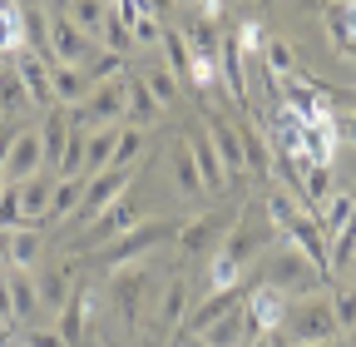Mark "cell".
Returning a JSON list of instances; mask_svg holds the SVG:
<instances>
[{"label":"cell","mask_w":356,"mask_h":347,"mask_svg":"<svg viewBox=\"0 0 356 347\" xmlns=\"http://www.w3.org/2000/svg\"><path fill=\"white\" fill-rule=\"evenodd\" d=\"M238 50H262V25H257V20L238 30Z\"/></svg>","instance_id":"cell-46"},{"label":"cell","mask_w":356,"mask_h":347,"mask_svg":"<svg viewBox=\"0 0 356 347\" xmlns=\"http://www.w3.org/2000/svg\"><path fill=\"white\" fill-rule=\"evenodd\" d=\"M188 347H203V342H198V337H193V342H188Z\"/></svg>","instance_id":"cell-52"},{"label":"cell","mask_w":356,"mask_h":347,"mask_svg":"<svg viewBox=\"0 0 356 347\" xmlns=\"http://www.w3.org/2000/svg\"><path fill=\"white\" fill-rule=\"evenodd\" d=\"M89 308H95V298H89V288H74L70 293V302L60 308V337L70 342V347H84V337H89Z\"/></svg>","instance_id":"cell-19"},{"label":"cell","mask_w":356,"mask_h":347,"mask_svg":"<svg viewBox=\"0 0 356 347\" xmlns=\"http://www.w3.org/2000/svg\"><path fill=\"white\" fill-rule=\"evenodd\" d=\"M40 164H44L40 129H20V134H15V149H10V159H6V174H0V179H6V184H25V179H35V174H40Z\"/></svg>","instance_id":"cell-15"},{"label":"cell","mask_w":356,"mask_h":347,"mask_svg":"<svg viewBox=\"0 0 356 347\" xmlns=\"http://www.w3.org/2000/svg\"><path fill=\"white\" fill-rule=\"evenodd\" d=\"M139 213H144V208H139V194H134V184H129V189H124L104 213H99V219H89V224H84V238H74L70 248H74V253H95V248L114 243L119 233H129L134 224H144Z\"/></svg>","instance_id":"cell-3"},{"label":"cell","mask_w":356,"mask_h":347,"mask_svg":"<svg viewBox=\"0 0 356 347\" xmlns=\"http://www.w3.org/2000/svg\"><path fill=\"white\" fill-rule=\"evenodd\" d=\"M332 313H337V327L341 332H356V288H332Z\"/></svg>","instance_id":"cell-41"},{"label":"cell","mask_w":356,"mask_h":347,"mask_svg":"<svg viewBox=\"0 0 356 347\" xmlns=\"http://www.w3.org/2000/svg\"><path fill=\"white\" fill-rule=\"evenodd\" d=\"M20 10H44V0H15Z\"/></svg>","instance_id":"cell-50"},{"label":"cell","mask_w":356,"mask_h":347,"mask_svg":"<svg viewBox=\"0 0 356 347\" xmlns=\"http://www.w3.org/2000/svg\"><path fill=\"white\" fill-rule=\"evenodd\" d=\"M317 347H332V342H317Z\"/></svg>","instance_id":"cell-54"},{"label":"cell","mask_w":356,"mask_h":347,"mask_svg":"<svg viewBox=\"0 0 356 347\" xmlns=\"http://www.w3.org/2000/svg\"><path fill=\"white\" fill-rule=\"evenodd\" d=\"M322 20H327V35H332V50L351 60L356 55V6L351 0H327Z\"/></svg>","instance_id":"cell-17"},{"label":"cell","mask_w":356,"mask_h":347,"mask_svg":"<svg viewBox=\"0 0 356 347\" xmlns=\"http://www.w3.org/2000/svg\"><path fill=\"white\" fill-rule=\"evenodd\" d=\"M139 79H144V90L159 100V109H173V105H178V95H184V84H178V79H173V70H163V65L139 70Z\"/></svg>","instance_id":"cell-35"},{"label":"cell","mask_w":356,"mask_h":347,"mask_svg":"<svg viewBox=\"0 0 356 347\" xmlns=\"http://www.w3.org/2000/svg\"><path fill=\"white\" fill-rule=\"evenodd\" d=\"M178 35H184V45H188V55H193V60H218V40H222V30H218L213 20L193 15Z\"/></svg>","instance_id":"cell-27"},{"label":"cell","mask_w":356,"mask_h":347,"mask_svg":"<svg viewBox=\"0 0 356 347\" xmlns=\"http://www.w3.org/2000/svg\"><path fill=\"white\" fill-rule=\"evenodd\" d=\"M40 253H44V238H40L35 229H15V233H10V268L35 273V268H40Z\"/></svg>","instance_id":"cell-33"},{"label":"cell","mask_w":356,"mask_h":347,"mask_svg":"<svg viewBox=\"0 0 356 347\" xmlns=\"http://www.w3.org/2000/svg\"><path fill=\"white\" fill-rule=\"evenodd\" d=\"M287 302H292V298H287L282 288H273V283L262 278V283L248 288L243 308H248V318L257 323V332L267 337V332H282V323H287Z\"/></svg>","instance_id":"cell-9"},{"label":"cell","mask_w":356,"mask_h":347,"mask_svg":"<svg viewBox=\"0 0 356 347\" xmlns=\"http://www.w3.org/2000/svg\"><path fill=\"white\" fill-rule=\"evenodd\" d=\"M44 50H50V60L55 65H89V50H95V45H89V35L60 10V15H50V45H44Z\"/></svg>","instance_id":"cell-10"},{"label":"cell","mask_w":356,"mask_h":347,"mask_svg":"<svg viewBox=\"0 0 356 347\" xmlns=\"http://www.w3.org/2000/svg\"><path fill=\"white\" fill-rule=\"evenodd\" d=\"M129 35H134V50H154V45H163V25L154 20V15H139L129 25Z\"/></svg>","instance_id":"cell-42"},{"label":"cell","mask_w":356,"mask_h":347,"mask_svg":"<svg viewBox=\"0 0 356 347\" xmlns=\"http://www.w3.org/2000/svg\"><path fill=\"white\" fill-rule=\"evenodd\" d=\"M351 6H356V0H351Z\"/></svg>","instance_id":"cell-56"},{"label":"cell","mask_w":356,"mask_h":347,"mask_svg":"<svg viewBox=\"0 0 356 347\" xmlns=\"http://www.w3.org/2000/svg\"><path fill=\"white\" fill-rule=\"evenodd\" d=\"M10 268V233H0V273Z\"/></svg>","instance_id":"cell-49"},{"label":"cell","mask_w":356,"mask_h":347,"mask_svg":"<svg viewBox=\"0 0 356 347\" xmlns=\"http://www.w3.org/2000/svg\"><path fill=\"white\" fill-rule=\"evenodd\" d=\"M50 90H55V105L74 109L89 100V90H95V79H89L79 65H50Z\"/></svg>","instance_id":"cell-20"},{"label":"cell","mask_w":356,"mask_h":347,"mask_svg":"<svg viewBox=\"0 0 356 347\" xmlns=\"http://www.w3.org/2000/svg\"><path fill=\"white\" fill-rule=\"evenodd\" d=\"M15 134H20L15 124H6V129H0V174H6V159H10V149H15Z\"/></svg>","instance_id":"cell-47"},{"label":"cell","mask_w":356,"mask_h":347,"mask_svg":"<svg viewBox=\"0 0 356 347\" xmlns=\"http://www.w3.org/2000/svg\"><path fill=\"white\" fill-rule=\"evenodd\" d=\"M208 139L218 149V164L222 174H228V189L248 184V159H243V139H238V124L233 119H222V114H208Z\"/></svg>","instance_id":"cell-8"},{"label":"cell","mask_w":356,"mask_h":347,"mask_svg":"<svg viewBox=\"0 0 356 347\" xmlns=\"http://www.w3.org/2000/svg\"><path fill=\"white\" fill-rule=\"evenodd\" d=\"M35 293L44 308H65L70 293H74V263H60V268H35Z\"/></svg>","instance_id":"cell-22"},{"label":"cell","mask_w":356,"mask_h":347,"mask_svg":"<svg viewBox=\"0 0 356 347\" xmlns=\"http://www.w3.org/2000/svg\"><path fill=\"white\" fill-rule=\"evenodd\" d=\"M173 179H178V199H188V203L203 199V179H198V164H193L188 134H178V139H173Z\"/></svg>","instance_id":"cell-24"},{"label":"cell","mask_w":356,"mask_h":347,"mask_svg":"<svg viewBox=\"0 0 356 347\" xmlns=\"http://www.w3.org/2000/svg\"><path fill=\"white\" fill-rule=\"evenodd\" d=\"M0 323H15V298H10V278L0 273Z\"/></svg>","instance_id":"cell-45"},{"label":"cell","mask_w":356,"mask_h":347,"mask_svg":"<svg viewBox=\"0 0 356 347\" xmlns=\"http://www.w3.org/2000/svg\"><path fill=\"white\" fill-rule=\"evenodd\" d=\"M30 109H35V105H30V95H25V84H20L15 65H6V70H0V114L15 124V119H25Z\"/></svg>","instance_id":"cell-29"},{"label":"cell","mask_w":356,"mask_h":347,"mask_svg":"<svg viewBox=\"0 0 356 347\" xmlns=\"http://www.w3.org/2000/svg\"><path fill=\"white\" fill-rule=\"evenodd\" d=\"M188 302H193V288H188V278L184 273H173L159 293H154V337H168V332H178V327H184L188 323Z\"/></svg>","instance_id":"cell-6"},{"label":"cell","mask_w":356,"mask_h":347,"mask_svg":"<svg viewBox=\"0 0 356 347\" xmlns=\"http://www.w3.org/2000/svg\"><path fill=\"white\" fill-rule=\"evenodd\" d=\"M163 55H168L173 79L193 90V55H188V45H184V35H178V30H163Z\"/></svg>","instance_id":"cell-36"},{"label":"cell","mask_w":356,"mask_h":347,"mask_svg":"<svg viewBox=\"0 0 356 347\" xmlns=\"http://www.w3.org/2000/svg\"><path fill=\"white\" fill-rule=\"evenodd\" d=\"M20 50H30L25 45V10L15 6V0H0V55H20Z\"/></svg>","instance_id":"cell-28"},{"label":"cell","mask_w":356,"mask_h":347,"mask_svg":"<svg viewBox=\"0 0 356 347\" xmlns=\"http://www.w3.org/2000/svg\"><path fill=\"white\" fill-rule=\"evenodd\" d=\"M50 189H55V174H35L25 184H10L15 203H20V229H40L44 213H50Z\"/></svg>","instance_id":"cell-13"},{"label":"cell","mask_w":356,"mask_h":347,"mask_svg":"<svg viewBox=\"0 0 356 347\" xmlns=\"http://www.w3.org/2000/svg\"><path fill=\"white\" fill-rule=\"evenodd\" d=\"M332 194H337V189H332V164H307V169H302V199H297V203L317 219L322 203H327Z\"/></svg>","instance_id":"cell-26"},{"label":"cell","mask_w":356,"mask_h":347,"mask_svg":"<svg viewBox=\"0 0 356 347\" xmlns=\"http://www.w3.org/2000/svg\"><path fill=\"white\" fill-rule=\"evenodd\" d=\"M154 278L144 263H129V268H114L109 278V298H114V313L124 318V327H139L144 323V298H149Z\"/></svg>","instance_id":"cell-5"},{"label":"cell","mask_w":356,"mask_h":347,"mask_svg":"<svg viewBox=\"0 0 356 347\" xmlns=\"http://www.w3.org/2000/svg\"><path fill=\"white\" fill-rule=\"evenodd\" d=\"M0 70H6V55H0Z\"/></svg>","instance_id":"cell-53"},{"label":"cell","mask_w":356,"mask_h":347,"mask_svg":"<svg viewBox=\"0 0 356 347\" xmlns=\"http://www.w3.org/2000/svg\"><path fill=\"white\" fill-rule=\"evenodd\" d=\"M238 139H243V159H248V179H273V144L257 134L252 119H238Z\"/></svg>","instance_id":"cell-23"},{"label":"cell","mask_w":356,"mask_h":347,"mask_svg":"<svg viewBox=\"0 0 356 347\" xmlns=\"http://www.w3.org/2000/svg\"><path fill=\"white\" fill-rule=\"evenodd\" d=\"M273 238H277V229L267 224V213H262L257 203H248V208L238 213V224H233V233H228V238L218 243V253H228V258H233L238 268H248L252 258H257V253H262L267 243H273Z\"/></svg>","instance_id":"cell-4"},{"label":"cell","mask_w":356,"mask_h":347,"mask_svg":"<svg viewBox=\"0 0 356 347\" xmlns=\"http://www.w3.org/2000/svg\"><path fill=\"white\" fill-rule=\"evenodd\" d=\"M154 119H159V100L144 90V79H139V75H129V109H124V124L149 129Z\"/></svg>","instance_id":"cell-31"},{"label":"cell","mask_w":356,"mask_h":347,"mask_svg":"<svg viewBox=\"0 0 356 347\" xmlns=\"http://www.w3.org/2000/svg\"><path fill=\"white\" fill-rule=\"evenodd\" d=\"M188 149H193V164H198L203 194H228V174H222V164H218V149L208 139V129L203 134H188Z\"/></svg>","instance_id":"cell-21"},{"label":"cell","mask_w":356,"mask_h":347,"mask_svg":"<svg viewBox=\"0 0 356 347\" xmlns=\"http://www.w3.org/2000/svg\"><path fill=\"white\" fill-rule=\"evenodd\" d=\"M218 229H222V213H203V219H188V224H178V248H184L188 258H198V253H208L213 248V238H218Z\"/></svg>","instance_id":"cell-25"},{"label":"cell","mask_w":356,"mask_h":347,"mask_svg":"<svg viewBox=\"0 0 356 347\" xmlns=\"http://www.w3.org/2000/svg\"><path fill=\"white\" fill-rule=\"evenodd\" d=\"M144 144H149V134H144V129L124 124V134H119V149H114V164H119V169H134V164L144 159ZM114 164H109V169H114Z\"/></svg>","instance_id":"cell-39"},{"label":"cell","mask_w":356,"mask_h":347,"mask_svg":"<svg viewBox=\"0 0 356 347\" xmlns=\"http://www.w3.org/2000/svg\"><path fill=\"white\" fill-rule=\"evenodd\" d=\"M0 347H15V337H10V327L0 323Z\"/></svg>","instance_id":"cell-51"},{"label":"cell","mask_w":356,"mask_h":347,"mask_svg":"<svg viewBox=\"0 0 356 347\" xmlns=\"http://www.w3.org/2000/svg\"><path fill=\"white\" fill-rule=\"evenodd\" d=\"M262 65L273 70L277 79H287V75H297V70H302V65H297V55H292V45H287L282 35H273V40H262Z\"/></svg>","instance_id":"cell-37"},{"label":"cell","mask_w":356,"mask_h":347,"mask_svg":"<svg viewBox=\"0 0 356 347\" xmlns=\"http://www.w3.org/2000/svg\"><path fill=\"white\" fill-rule=\"evenodd\" d=\"M10 278V298H15V323H30L40 313V293H35V273H20V268H6Z\"/></svg>","instance_id":"cell-34"},{"label":"cell","mask_w":356,"mask_h":347,"mask_svg":"<svg viewBox=\"0 0 356 347\" xmlns=\"http://www.w3.org/2000/svg\"><path fill=\"white\" fill-rule=\"evenodd\" d=\"M218 79L238 105H248V75H243V50H238V35H222L218 40Z\"/></svg>","instance_id":"cell-18"},{"label":"cell","mask_w":356,"mask_h":347,"mask_svg":"<svg viewBox=\"0 0 356 347\" xmlns=\"http://www.w3.org/2000/svg\"><path fill=\"white\" fill-rule=\"evenodd\" d=\"M104 6H114V0H104Z\"/></svg>","instance_id":"cell-55"},{"label":"cell","mask_w":356,"mask_h":347,"mask_svg":"<svg viewBox=\"0 0 356 347\" xmlns=\"http://www.w3.org/2000/svg\"><path fill=\"white\" fill-rule=\"evenodd\" d=\"M84 184H89V179H55V189H50V213H44V224L74 219V208H79V199H84Z\"/></svg>","instance_id":"cell-30"},{"label":"cell","mask_w":356,"mask_h":347,"mask_svg":"<svg viewBox=\"0 0 356 347\" xmlns=\"http://www.w3.org/2000/svg\"><path fill=\"white\" fill-rule=\"evenodd\" d=\"M351 203H356V189H337L327 203H322V213H317V224H322V233H327V243L346 229V219H351Z\"/></svg>","instance_id":"cell-32"},{"label":"cell","mask_w":356,"mask_h":347,"mask_svg":"<svg viewBox=\"0 0 356 347\" xmlns=\"http://www.w3.org/2000/svg\"><path fill=\"white\" fill-rule=\"evenodd\" d=\"M257 337H262V332H257V323L248 318L243 302H238V308H228L213 327H203V332H198V342H203V347H252Z\"/></svg>","instance_id":"cell-11"},{"label":"cell","mask_w":356,"mask_h":347,"mask_svg":"<svg viewBox=\"0 0 356 347\" xmlns=\"http://www.w3.org/2000/svg\"><path fill=\"white\" fill-rule=\"evenodd\" d=\"M134 169H139V164H134ZM134 169H104V174H95V179H89L84 184V199H79V208H74V224H89V219H99V213L134 184Z\"/></svg>","instance_id":"cell-7"},{"label":"cell","mask_w":356,"mask_h":347,"mask_svg":"<svg viewBox=\"0 0 356 347\" xmlns=\"http://www.w3.org/2000/svg\"><path fill=\"white\" fill-rule=\"evenodd\" d=\"M15 75L25 84V95L35 109H55V90H50V60H44L40 50H20L15 55Z\"/></svg>","instance_id":"cell-12"},{"label":"cell","mask_w":356,"mask_h":347,"mask_svg":"<svg viewBox=\"0 0 356 347\" xmlns=\"http://www.w3.org/2000/svg\"><path fill=\"white\" fill-rule=\"evenodd\" d=\"M84 35H99L104 30V15H109V6H104V0H70V10H65Z\"/></svg>","instance_id":"cell-38"},{"label":"cell","mask_w":356,"mask_h":347,"mask_svg":"<svg viewBox=\"0 0 356 347\" xmlns=\"http://www.w3.org/2000/svg\"><path fill=\"white\" fill-rule=\"evenodd\" d=\"M134 6H139V10H144V15H154V20H159V25H163V20H168V15H173V6H178V0H134Z\"/></svg>","instance_id":"cell-44"},{"label":"cell","mask_w":356,"mask_h":347,"mask_svg":"<svg viewBox=\"0 0 356 347\" xmlns=\"http://www.w3.org/2000/svg\"><path fill=\"white\" fill-rule=\"evenodd\" d=\"M178 233V219H149V224H134L129 233H119L114 243H104V248H95L89 258H95L99 268H129V263H144V258L163 243V238H173Z\"/></svg>","instance_id":"cell-1"},{"label":"cell","mask_w":356,"mask_h":347,"mask_svg":"<svg viewBox=\"0 0 356 347\" xmlns=\"http://www.w3.org/2000/svg\"><path fill=\"white\" fill-rule=\"evenodd\" d=\"M99 45H104V55H119V60H124V55L134 50V35L124 30V20H119L114 10L104 15V30H99Z\"/></svg>","instance_id":"cell-40"},{"label":"cell","mask_w":356,"mask_h":347,"mask_svg":"<svg viewBox=\"0 0 356 347\" xmlns=\"http://www.w3.org/2000/svg\"><path fill=\"white\" fill-rule=\"evenodd\" d=\"M282 337L292 347H317V342H337L341 327H337V313H332V298H317L307 293L297 302H287V323H282Z\"/></svg>","instance_id":"cell-2"},{"label":"cell","mask_w":356,"mask_h":347,"mask_svg":"<svg viewBox=\"0 0 356 347\" xmlns=\"http://www.w3.org/2000/svg\"><path fill=\"white\" fill-rule=\"evenodd\" d=\"M40 149H44V169H60V159H65V139H70V109L65 105H55V109H44L40 114Z\"/></svg>","instance_id":"cell-16"},{"label":"cell","mask_w":356,"mask_h":347,"mask_svg":"<svg viewBox=\"0 0 356 347\" xmlns=\"http://www.w3.org/2000/svg\"><path fill=\"white\" fill-rule=\"evenodd\" d=\"M351 60H356V55H351Z\"/></svg>","instance_id":"cell-57"},{"label":"cell","mask_w":356,"mask_h":347,"mask_svg":"<svg viewBox=\"0 0 356 347\" xmlns=\"http://www.w3.org/2000/svg\"><path fill=\"white\" fill-rule=\"evenodd\" d=\"M25 347H70V342H65L55 327H35V332L25 337Z\"/></svg>","instance_id":"cell-43"},{"label":"cell","mask_w":356,"mask_h":347,"mask_svg":"<svg viewBox=\"0 0 356 347\" xmlns=\"http://www.w3.org/2000/svg\"><path fill=\"white\" fill-rule=\"evenodd\" d=\"M267 283L282 288V293H302V298H307V288L322 283V278L312 273V263H307V258H302L292 243H282V248H277V263H273V278H267Z\"/></svg>","instance_id":"cell-14"},{"label":"cell","mask_w":356,"mask_h":347,"mask_svg":"<svg viewBox=\"0 0 356 347\" xmlns=\"http://www.w3.org/2000/svg\"><path fill=\"white\" fill-rule=\"evenodd\" d=\"M337 105H341L346 114H356V90H337Z\"/></svg>","instance_id":"cell-48"}]
</instances>
